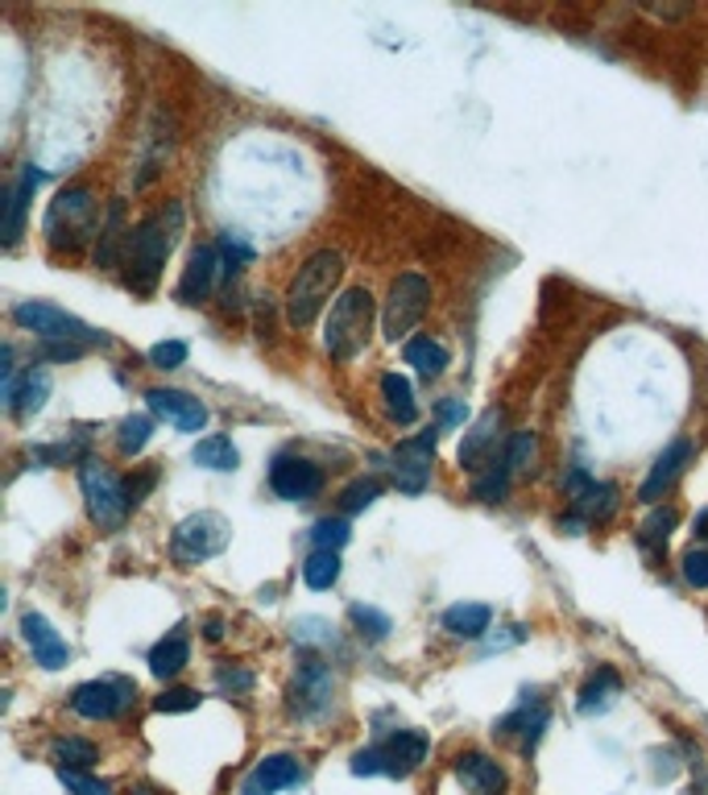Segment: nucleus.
<instances>
[{"mask_svg": "<svg viewBox=\"0 0 708 795\" xmlns=\"http://www.w3.org/2000/svg\"><path fill=\"white\" fill-rule=\"evenodd\" d=\"M377 498H381V481H377V477H361V481H353L344 493H340V505H344V514H361V510H369Z\"/></svg>", "mask_w": 708, "mask_h": 795, "instance_id": "nucleus-40", "label": "nucleus"}, {"mask_svg": "<svg viewBox=\"0 0 708 795\" xmlns=\"http://www.w3.org/2000/svg\"><path fill=\"white\" fill-rule=\"evenodd\" d=\"M402 360H406V365H415V374H423L427 381L439 377L448 365H452V356H448V348L439 344L436 335H411V340L402 344Z\"/></svg>", "mask_w": 708, "mask_h": 795, "instance_id": "nucleus-26", "label": "nucleus"}, {"mask_svg": "<svg viewBox=\"0 0 708 795\" xmlns=\"http://www.w3.org/2000/svg\"><path fill=\"white\" fill-rule=\"evenodd\" d=\"M229 543H232V526H229V518L216 514V510L191 514V518H183V523L174 526V535H170V551H174V560L183 567L208 564V560H216Z\"/></svg>", "mask_w": 708, "mask_h": 795, "instance_id": "nucleus-6", "label": "nucleus"}, {"mask_svg": "<svg viewBox=\"0 0 708 795\" xmlns=\"http://www.w3.org/2000/svg\"><path fill=\"white\" fill-rule=\"evenodd\" d=\"M680 572H684V580L692 588H708V547H692L684 555V564H680Z\"/></svg>", "mask_w": 708, "mask_h": 795, "instance_id": "nucleus-45", "label": "nucleus"}, {"mask_svg": "<svg viewBox=\"0 0 708 795\" xmlns=\"http://www.w3.org/2000/svg\"><path fill=\"white\" fill-rule=\"evenodd\" d=\"M332 692H335L332 671L324 668V663H315V659H307L303 671H298V680L291 684V709L298 717H319V712H328V705H332Z\"/></svg>", "mask_w": 708, "mask_h": 795, "instance_id": "nucleus-15", "label": "nucleus"}, {"mask_svg": "<svg viewBox=\"0 0 708 795\" xmlns=\"http://www.w3.org/2000/svg\"><path fill=\"white\" fill-rule=\"evenodd\" d=\"M220 266H224V278H236V273L245 270V266H253V249L236 236V232H224L220 236Z\"/></svg>", "mask_w": 708, "mask_h": 795, "instance_id": "nucleus-38", "label": "nucleus"}, {"mask_svg": "<svg viewBox=\"0 0 708 795\" xmlns=\"http://www.w3.org/2000/svg\"><path fill=\"white\" fill-rule=\"evenodd\" d=\"M340 551H312L307 564H303V585L312 592H328L340 580Z\"/></svg>", "mask_w": 708, "mask_h": 795, "instance_id": "nucleus-33", "label": "nucleus"}, {"mask_svg": "<svg viewBox=\"0 0 708 795\" xmlns=\"http://www.w3.org/2000/svg\"><path fill=\"white\" fill-rule=\"evenodd\" d=\"M340 278H344V257L335 249H319L312 253L298 270H294L291 286H286V323H291L294 332H303V328H312L319 311L332 303L335 286H340Z\"/></svg>", "mask_w": 708, "mask_h": 795, "instance_id": "nucleus-2", "label": "nucleus"}, {"mask_svg": "<svg viewBox=\"0 0 708 795\" xmlns=\"http://www.w3.org/2000/svg\"><path fill=\"white\" fill-rule=\"evenodd\" d=\"M436 415H439V427H460V423L468 419V402L464 397H439Z\"/></svg>", "mask_w": 708, "mask_h": 795, "instance_id": "nucleus-48", "label": "nucleus"}, {"mask_svg": "<svg viewBox=\"0 0 708 795\" xmlns=\"http://www.w3.org/2000/svg\"><path fill=\"white\" fill-rule=\"evenodd\" d=\"M427 307H431V282L415 270L398 273L390 282V294H386V307H381V332H386V340H394V344L398 340H411V332L423 323Z\"/></svg>", "mask_w": 708, "mask_h": 795, "instance_id": "nucleus-7", "label": "nucleus"}, {"mask_svg": "<svg viewBox=\"0 0 708 795\" xmlns=\"http://www.w3.org/2000/svg\"><path fill=\"white\" fill-rule=\"evenodd\" d=\"M220 273H224V266H220V249H216V245H199V249H191L187 270H183L179 286H174L179 303H187V307L204 303V298L211 294V286H216V278H220Z\"/></svg>", "mask_w": 708, "mask_h": 795, "instance_id": "nucleus-16", "label": "nucleus"}, {"mask_svg": "<svg viewBox=\"0 0 708 795\" xmlns=\"http://www.w3.org/2000/svg\"><path fill=\"white\" fill-rule=\"evenodd\" d=\"M129 236H133V229H125V199H112V204H108L105 229H100V245H96V266H100V270H112V266L125 257Z\"/></svg>", "mask_w": 708, "mask_h": 795, "instance_id": "nucleus-24", "label": "nucleus"}, {"mask_svg": "<svg viewBox=\"0 0 708 795\" xmlns=\"http://www.w3.org/2000/svg\"><path fill=\"white\" fill-rule=\"evenodd\" d=\"M187 340H158L149 348V365L154 369H179V365H187Z\"/></svg>", "mask_w": 708, "mask_h": 795, "instance_id": "nucleus-41", "label": "nucleus"}, {"mask_svg": "<svg viewBox=\"0 0 708 795\" xmlns=\"http://www.w3.org/2000/svg\"><path fill=\"white\" fill-rule=\"evenodd\" d=\"M493 626V609L480 601H460V606L443 609V629L452 638H485Z\"/></svg>", "mask_w": 708, "mask_h": 795, "instance_id": "nucleus-25", "label": "nucleus"}, {"mask_svg": "<svg viewBox=\"0 0 708 795\" xmlns=\"http://www.w3.org/2000/svg\"><path fill=\"white\" fill-rule=\"evenodd\" d=\"M510 481H514V473L505 468L501 461H493L485 473H477V481H473V498L477 502H505L510 498Z\"/></svg>", "mask_w": 708, "mask_h": 795, "instance_id": "nucleus-35", "label": "nucleus"}, {"mask_svg": "<svg viewBox=\"0 0 708 795\" xmlns=\"http://www.w3.org/2000/svg\"><path fill=\"white\" fill-rule=\"evenodd\" d=\"M349 771L356 774V779H374V774H386L381 771V754H377V746L374 750H356L353 754V767Z\"/></svg>", "mask_w": 708, "mask_h": 795, "instance_id": "nucleus-49", "label": "nucleus"}, {"mask_svg": "<svg viewBox=\"0 0 708 795\" xmlns=\"http://www.w3.org/2000/svg\"><path fill=\"white\" fill-rule=\"evenodd\" d=\"M96 199L87 187H63L50 208H46L42 232H46V249L50 253H80L96 236Z\"/></svg>", "mask_w": 708, "mask_h": 795, "instance_id": "nucleus-4", "label": "nucleus"}, {"mask_svg": "<svg viewBox=\"0 0 708 795\" xmlns=\"http://www.w3.org/2000/svg\"><path fill=\"white\" fill-rule=\"evenodd\" d=\"M675 526H680V510L675 505H650L646 523L638 526V547L643 551H663Z\"/></svg>", "mask_w": 708, "mask_h": 795, "instance_id": "nucleus-31", "label": "nucleus"}, {"mask_svg": "<svg viewBox=\"0 0 708 795\" xmlns=\"http://www.w3.org/2000/svg\"><path fill=\"white\" fill-rule=\"evenodd\" d=\"M187 663H191V643L183 629L167 634L158 647L149 650V675H154V680H174Z\"/></svg>", "mask_w": 708, "mask_h": 795, "instance_id": "nucleus-27", "label": "nucleus"}, {"mask_svg": "<svg viewBox=\"0 0 708 795\" xmlns=\"http://www.w3.org/2000/svg\"><path fill=\"white\" fill-rule=\"evenodd\" d=\"M349 622H353L356 634H361V638H369V643H386V638H390V629H394L390 613H381V609H374V606H353L349 609Z\"/></svg>", "mask_w": 708, "mask_h": 795, "instance_id": "nucleus-37", "label": "nucleus"}, {"mask_svg": "<svg viewBox=\"0 0 708 795\" xmlns=\"http://www.w3.org/2000/svg\"><path fill=\"white\" fill-rule=\"evenodd\" d=\"M154 440V415H129L121 427H117V452L133 461V456H142Z\"/></svg>", "mask_w": 708, "mask_h": 795, "instance_id": "nucleus-32", "label": "nucleus"}, {"mask_svg": "<svg viewBox=\"0 0 708 795\" xmlns=\"http://www.w3.org/2000/svg\"><path fill=\"white\" fill-rule=\"evenodd\" d=\"M146 406H149V415L167 419L174 431L195 436V431H204V427H208V406H204L195 394H187V390L154 386V390H146Z\"/></svg>", "mask_w": 708, "mask_h": 795, "instance_id": "nucleus-12", "label": "nucleus"}, {"mask_svg": "<svg viewBox=\"0 0 708 795\" xmlns=\"http://www.w3.org/2000/svg\"><path fill=\"white\" fill-rule=\"evenodd\" d=\"M535 452H539V440H535V431H514L510 440H505V448H501V464L518 477V473H526L530 464H535Z\"/></svg>", "mask_w": 708, "mask_h": 795, "instance_id": "nucleus-36", "label": "nucleus"}, {"mask_svg": "<svg viewBox=\"0 0 708 795\" xmlns=\"http://www.w3.org/2000/svg\"><path fill=\"white\" fill-rule=\"evenodd\" d=\"M46 397H50V374H46V369H25L22 381L13 377V381L4 386V402H9V411H13L17 419L38 415L46 406Z\"/></svg>", "mask_w": 708, "mask_h": 795, "instance_id": "nucleus-22", "label": "nucleus"}, {"mask_svg": "<svg viewBox=\"0 0 708 795\" xmlns=\"http://www.w3.org/2000/svg\"><path fill=\"white\" fill-rule=\"evenodd\" d=\"M199 692L195 688H167L158 700H154V709L158 712H191V709H199Z\"/></svg>", "mask_w": 708, "mask_h": 795, "instance_id": "nucleus-43", "label": "nucleus"}, {"mask_svg": "<svg viewBox=\"0 0 708 795\" xmlns=\"http://www.w3.org/2000/svg\"><path fill=\"white\" fill-rule=\"evenodd\" d=\"M13 323L25 328V332H34L38 340H84V344H108L105 332H91L87 323H80L75 315H66L63 307H54V303H38V298L17 303V307H13Z\"/></svg>", "mask_w": 708, "mask_h": 795, "instance_id": "nucleus-8", "label": "nucleus"}, {"mask_svg": "<svg viewBox=\"0 0 708 795\" xmlns=\"http://www.w3.org/2000/svg\"><path fill=\"white\" fill-rule=\"evenodd\" d=\"M179 229H183V204H174V199L133 229V236H129V273H125L129 291L137 294L158 291V278L167 270V257L174 249Z\"/></svg>", "mask_w": 708, "mask_h": 795, "instance_id": "nucleus-1", "label": "nucleus"}, {"mask_svg": "<svg viewBox=\"0 0 708 795\" xmlns=\"http://www.w3.org/2000/svg\"><path fill=\"white\" fill-rule=\"evenodd\" d=\"M381 397H386V411L398 427H411L418 419V402H415V386L402 374H381Z\"/></svg>", "mask_w": 708, "mask_h": 795, "instance_id": "nucleus-28", "label": "nucleus"}, {"mask_svg": "<svg viewBox=\"0 0 708 795\" xmlns=\"http://www.w3.org/2000/svg\"><path fill=\"white\" fill-rule=\"evenodd\" d=\"M294 638H298V643H319V647L335 643L332 622H324V617H298V622H294Z\"/></svg>", "mask_w": 708, "mask_h": 795, "instance_id": "nucleus-44", "label": "nucleus"}, {"mask_svg": "<svg viewBox=\"0 0 708 795\" xmlns=\"http://www.w3.org/2000/svg\"><path fill=\"white\" fill-rule=\"evenodd\" d=\"M618 485H609V481H593L588 489H584L581 498H572V510H581L588 523H597V526H605L613 514H618Z\"/></svg>", "mask_w": 708, "mask_h": 795, "instance_id": "nucleus-29", "label": "nucleus"}, {"mask_svg": "<svg viewBox=\"0 0 708 795\" xmlns=\"http://www.w3.org/2000/svg\"><path fill=\"white\" fill-rule=\"evenodd\" d=\"M191 461L199 468H211V473H236L241 468V452H236V443L229 436H208V440L195 443Z\"/></svg>", "mask_w": 708, "mask_h": 795, "instance_id": "nucleus-30", "label": "nucleus"}, {"mask_svg": "<svg viewBox=\"0 0 708 795\" xmlns=\"http://www.w3.org/2000/svg\"><path fill=\"white\" fill-rule=\"evenodd\" d=\"M204 638H208V643H220V638H224V622H220V617H208V622H204Z\"/></svg>", "mask_w": 708, "mask_h": 795, "instance_id": "nucleus-52", "label": "nucleus"}, {"mask_svg": "<svg viewBox=\"0 0 708 795\" xmlns=\"http://www.w3.org/2000/svg\"><path fill=\"white\" fill-rule=\"evenodd\" d=\"M498 427H501V411H485L477 419V427L464 436V443H460L456 461L460 468H468V473H485V461L493 464L498 456H493V443H498Z\"/></svg>", "mask_w": 708, "mask_h": 795, "instance_id": "nucleus-19", "label": "nucleus"}, {"mask_svg": "<svg viewBox=\"0 0 708 795\" xmlns=\"http://www.w3.org/2000/svg\"><path fill=\"white\" fill-rule=\"evenodd\" d=\"M456 779L468 787V795H501L505 792V771L489 754H460L456 758Z\"/></svg>", "mask_w": 708, "mask_h": 795, "instance_id": "nucleus-21", "label": "nucleus"}, {"mask_svg": "<svg viewBox=\"0 0 708 795\" xmlns=\"http://www.w3.org/2000/svg\"><path fill=\"white\" fill-rule=\"evenodd\" d=\"M137 700V684L125 675H108V680H87L71 692V709L80 712L84 721H117L125 717Z\"/></svg>", "mask_w": 708, "mask_h": 795, "instance_id": "nucleus-9", "label": "nucleus"}, {"mask_svg": "<svg viewBox=\"0 0 708 795\" xmlns=\"http://www.w3.org/2000/svg\"><path fill=\"white\" fill-rule=\"evenodd\" d=\"M618 696H622V675L613 668H597L584 680L581 696H576V712L581 717H601V712L613 709Z\"/></svg>", "mask_w": 708, "mask_h": 795, "instance_id": "nucleus-23", "label": "nucleus"}, {"mask_svg": "<svg viewBox=\"0 0 708 795\" xmlns=\"http://www.w3.org/2000/svg\"><path fill=\"white\" fill-rule=\"evenodd\" d=\"M80 489H84L87 514H91V523L100 526V530H121V526H125V518H129L125 481H121L105 461H91V456H87V461L80 464Z\"/></svg>", "mask_w": 708, "mask_h": 795, "instance_id": "nucleus-5", "label": "nucleus"}, {"mask_svg": "<svg viewBox=\"0 0 708 795\" xmlns=\"http://www.w3.org/2000/svg\"><path fill=\"white\" fill-rule=\"evenodd\" d=\"M154 485H158V473H154V468H149V473H142V477H129V481H125L129 510H137V505H142V498H146Z\"/></svg>", "mask_w": 708, "mask_h": 795, "instance_id": "nucleus-50", "label": "nucleus"}, {"mask_svg": "<svg viewBox=\"0 0 708 795\" xmlns=\"http://www.w3.org/2000/svg\"><path fill=\"white\" fill-rule=\"evenodd\" d=\"M298 783H303V762L294 754H266L241 783V795H273L282 787H298Z\"/></svg>", "mask_w": 708, "mask_h": 795, "instance_id": "nucleus-17", "label": "nucleus"}, {"mask_svg": "<svg viewBox=\"0 0 708 795\" xmlns=\"http://www.w3.org/2000/svg\"><path fill=\"white\" fill-rule=\"evenodd\" d=\"M705 795H708V779H705Z\"/></svg>", "mask_w": 708, "mask_h": 795, "instance_id": "nucleus-54", "label": "nucleus"}, {"mask_svg": "<svg viewBox=\"0 0 708 795\" xmlns=\"http://www.w3.org/2000/svg\"><path fill=\"white\" fill-rule=\"evenodd\" d=\"M353 539V530H349V523L344 518H319V523L312 526V543L315 551H340V547Z\"/></svg>", "mask_w": 708, "mask_h": 795, "instance_id": "nucleus-39", "label": "nucleus"}, {"mask_svg": "<svg viewBox=\"0 0 708 795\" xmlns=\"http://www.w3.org/2000/svg\"><path fill=\"white\" fill-rule=\"evenodd\" d=\"M42 187V170L38 167H22L17 183L9 187V216H4V245L13 249L25 232V211L34 204V191Z\"/></svg>", "mask_w": 708, "mask_h": 795, "instance_id": "nucleus-20", "label": "nucleus"}, {"mask_svg": "<svg viewBox=\"0 0 708 795\" xmlns=\"http://www.w3.org/2000/svg\"><path fill=\"white\" fill-rule=\"evenodd\" d=\"M270 489L282 502H312L324 489V468L307 456H278L270 464Z\"/></svg>", "mask_w": 708, "mask_h": 795, "instance_id": "nucleus-13", "label": "nucleus"}, {"mask_svg": "<svg viewBox=\"0 0 708 795\" xmlns=\"http://www.w3.org/2000/svg\"><path fill=\"white\" fill-rule=\"evenodd\" d=\"M87 348H91V344H84V340H42V344H38V356H42V360H80Z\"/></svg>", "mask_w": 708, "mask_h": 795, "instance_id": "nucleus-46", "label": "nucleus"}, {"mask_svg": "<svg viewBox=\"0 0 708 795\" xmlns=\"http://www.w3.org/2000/svg\"><path fill=\"white\" fill-rule=\"evenodd\" d=\"M50 754H54V762H59L63 771H87V767L100 758V750H96L87 737H59V742L50 746Z\"/></svg>", "mask_w": 708, "mask_h": 795, "instance_id": "nucleus-34", "label": "nucleus"}, {"mask_svg": "<svg viewBox=\"0 0 708 795\" xmlns=\"http://www.w3.org/2000/svg\"><path fill=\"white\" fill-rule=\"evenodd\" d=\"M59 783H63L71 795H112V787H108V783L91 779L87 771H63V767H59Z\"/></svg>", "mask_w": 708, "mask_h": 795, "instance_id": "nucleus-42", "label": "nucleus"}, {"mask_svg": "<svg viewBox=\"0 0 708 795\" xmlns=\"http://www.w3.org/2000/svg\"><path fill=\"white\" fill-rule=\"evenodd\" d=\"M696 539H705V543H708V505L700 510V514H696Z\"/></svg>", "mask_w": 708, "mask_h": 795, "instance_id": "nucleus-53", "label": "nucleus"}, {"mask_svg": "<svg viewBox=\"0 0 708 795\" xmlns=\"http://www.w3.org/2000/svg\"><path fill=\"white\" fill-rule=\"evenodd\" d=\"M436 443H439V427H427V431H418L411 440H402L394 448V456H390V468H394V485L402 493H423L427 481H431V456H436Z\"/></svg>", "mask_w": 708, "mask_h": 795, "instance_id": "nucleus-10", "label": "nucleus"}, {"mask_svg": "<svg viewBox=\"0 0 708 795\" xmlns=\"http://www.w3.org/2000/svg\"><path fill=\"white\" fill-rule=\"evenodd\" d=\"M588 526H593V523L584 518L581 510H567V514H563V518H560V530H563V535H584Z\"/></svg>", "mask_w": 708, "mask_h": 795, "instance_id": "nucleus-51", "label": "nucleus"}, {"mask_svg": "<svg viewBox=\"0 0 708 795\" xmlns=\"http://www.w3.org/2000/svg\"><path fill=\"white\" fill-rule=\"evenodd\" d=\"M374 319H377V303L365 286H353V291L340 294L332 303V311H328V319H324V348H328V356L340 360V365L356 360V356L369 348Z\"/></svg>", "mask_w": 708, "mask_h": 795, "instance_id": "nucleus-3", "label": "nucleus"}, {"mask_svg": "<svg viewBox=\"0 0 708 795\" xmlns=\"http://www.w3.org/2000/svg\"><path fill=\"white\" fill-rule=\"evenodd\" d=\"M696 461V443L687 440V436H680V440H671L655 456V464H650V473H646V481L638 485V502L643 505H663V498L675 489V481L687 473V464Z\"/></svg>", "mask_w": 708, "mask_h": 795, "instance_id": "nucleus-11", "label": "nucleus"}, {"mask_svg": "<svg viewBox=\"0 0 708 795\" xmlns=\"http://www.w3.org/2000/svg\"><path fill=\"white\" fill-rule=\"evenodd\" d=\"M216 684L224 692H232V696H245V692H253V671L249 668H220L216 671Z\"/></svg>", "mask_w": 708, "mask_h": 795, "instance_id": "nucleus-47", "label": "nucleus"}, {"mask_svg": "<svg viewBox=\"0 0 708 795\" xmlns=\"http://www.w3.org/2000/svg\"><path fill=\"white\" fill-rule=\"evenodd\" d=\"M427 750H431V742H427V733L423 730H394L377 754H381V771L390 774V779H406V774H415L423 762H427Z\"/></svg>", "mask_w": 708, "mask_h": 795, "instance_id": "nucleus-14", "label": "nucleus"}, {"mask_svg": "<svg viewBox=\"0 0 708 795\" xmlns=\"http://www.w3.org/2000/svg\"><path fill=\"white\" fill-rule=\"evenodd\" d=\"M22 634L29 650H34V663L46 671H63L71 663V647L59 638V629L46 622L42 613H25L22 617Z\"/></svg>", "mask_w": 708, "mask_h": 795, "instance_id": "nucleus-18", "label": "nucleus"}]
</instances>
